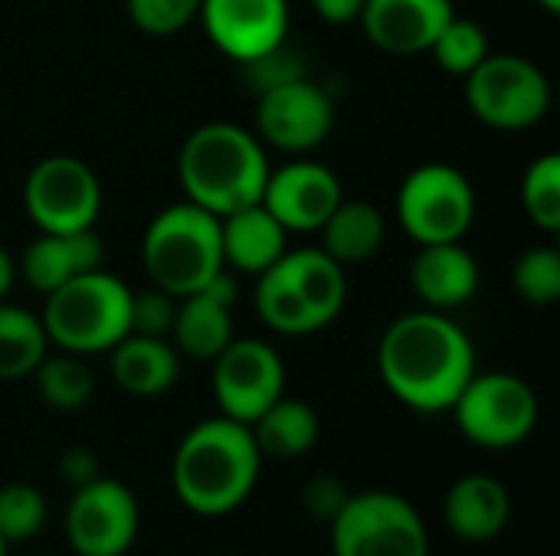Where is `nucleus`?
<instances>
[{
	"label": "nucleus",
	"mask_w": 560,
	"mask_h": 556,
	"mask_svg": "<svg viewBox=\"0 0 560 556\" xmlns=\"http://www.w3.org/2000/svg\"><path fill=\"white\" fill-rule=\"evenodd\" d=\"M331 125H335V105L328 92L308 82L305 75L259 92L256 128L259 138L279 151L289 154L312 151L331 134Z\"/></svg>",
	"instance_id": "nucleus-13"
},
{
	"label": "nucleus",
	"mask_w": 560,
	"mask_h": 556,
	"mask_svg": "<svg viewBox=\"0 0 560 556\" xmlns=\"http://www.w3.org/2000/svg\"><path fill=\"white\" fill-rule=\"evenodd\" d=\"M522 203L528 220L545 229L555 233L560 229V157L558 154H541L522 180Z\"/></svg>",
	"instance_id": "nucleus-30"
},
{
	"label": "nucleus",
	"mask_w": 560,
	"mask_h": 556,
	"mask_svg": "<svg viewBox=\"0 0 560 556\" xmlns=\"http://www.w3.org/2000/svg\"><path fill=\"white\" fill-rule=\"evenodd\" d=\"M548 13H560V0H538Z\"/></svg>",
	"instance_id": "nucleus-40"
},
{
	"label": "nucleus",
	"mask_w": 560,
	"mask_h": 556,
	"mask_svg": "<svg viewBox=\"0 0 560 556\" xmlns=\"http://www.w3.org/2000/svg\"><path fill=\"white\" fill-rule=\"evenodd\" d=\"M23 206L39 233H79L92 229L102 206V187L89 164L56 154L30 170L23 184Z\"/></svg>",
	"instance_id": "nucleus-10"
},
{
	"label": "nucleus",
	"mask_w": 560,
	"mask_h": 556,
	"mask_svg": "<svg viewBox=\"0 0 560 556\" xmlns=\"http://www.w3.org/2000/svg\"><path fill=\"white\" fill-rule=\"evenodd\" d=\"M289 285L299 292L318 328L331 324L348 298V282H345V265H338L325 249H299V252H282L276 262Z\"/></svg>",
	"instance_id": "nucleus-23"
},
{
	"label": "nucleus",
	"mask_w": 560,
	"mask_h": 556,
	"mask_svg": "<svg viewBox=\"0 0 560 556\" xmlns=\"http://www.w3.org/2000/svg\"><path fill=\"white\" fill-rule=\"evenodd\" d=\"M207 36L220 52L236 62H249L279 43L289 29L285 0H203L200 13Z\"/></svg>",
	"instance_id": "nucleus-14"
},
{
	"label": "nucleus",
	"mask_w": 560,
	"mask_h": 556,
	"mask_svg": "<svg viewBox=\"0 0 560 556\" xmlns=\"http://www.w3.org/2000/svg\"><path fill=\"white\" fill-rule=\"evenodd\" d=\"M256 311L279 334H312V331H318V321L312 318V311L305 308V301L299 298V292L289 285V279L282 275V269L276 262L259 275Z\"/></svg>",
	"instance_id": "nucleus-27"
},
{
	"label": "nucleus",
	"mask_w": 560,
	"mask_h": 556,
	"mask_svg": "<svg viewBox=\"0 0 560 556\" xmlns=\"http://www.w3.org/2000/svg\"><path fill=\"white\" fill-rule=\"evenodd\" d=\"M384 246V216L364 200H341L322 223V249L338 262H364Z\"/></svg>",
	"instance_id": "nucleus-25"
},
{
	"label": "nucleus",
	"mask_w": 560,
	"mask_h": 556,
	"mask_svg": "<svg viewBox=\"0 0 560 556\" xmlns=\"http://www.w3.org/2000/svg\"><path fill=\"white\" fill-rule=\"evenodd\" d=\"M308 3L328 23H351V20L361 16V10H364L368 0H308Z\"/></svg>",
	"instance_id": "nucleus-38"
},
{
	"label": "nucleus",
	"mask_w": 560,
	"mask_h": 556,
	"mask_svg": "<svg viewBox=\"0 0 560 556\" xmlns=\"http://www.w3.org/2000/svg\"><path fill=\"white\" fill-rule=\"evenodd\" d=\"M410 282L433 311L459 308L479 292V262L459 242H430L420 246Z\"/></svg>",
	"instance_id": "nucleus-20"
},
{
	"label": "nucleus",
	"mask_w": 560,
	"mask_h": 556,
	"mask_svg": "<svg viewBox=\"0 0 560 556\" xmlns=\"http://www.w3.org/2000/svg\"><path fill=\"white\" fill-rule=\"evenodd\" d=\"M368 39L390 56L430 52L440 29L453 20L450 0H368L361 10Z\"/></svg>",
	"instance_id": "nucleus-16"
},
{
	"label": "nucleus",
	"mask_w": 560,
	"mask_h": 556,
	"mask_svg": "<svg viewBox=\"0 0 560 556\" xmlns=\"http://www.w3.org/2000/svg\"><path fill=\"white\" fill-rule=\"evenodd\" d=\"M443 521L459 541L489 544L512 521V495L492 475H466L446 492Z\"/></svg>",
	"instance_id": "nucleus-18"
},
{
	"label": "nucleus",
	"mask_w": 560,
	"mask_h": 556,
	"mask_svg": "<svg viewBox=\"0 0 560 556\" xmlns=\"http://www.w3.org/2000/svg\"><path fill=\"white\" fill-rule=\"evenodd\" d=\"M102 239L92 229H79V233H43L39 239H33L23 252V275L26 282L49 295L52 288L102 269Z\"/></svg>",
	"instance_id": "nucleus-19"
},
{
	"label": "nucleus",
	"mask_w": 560,
	"mask_h": 556,
	"mask_svg": "<svg viewBox=\"0 0 560 556\" xmlns=\"http://www.w3.org/2000/svg\"><path fill=\"white\" fill-rule=\"evenodd\" d=\"M430 52L436 56V62L453 72V75H469L486 56H489V36L486 29L469 20V16H456L440 29V36L433 39Z\"/></svg>",
	"instance_id": "nucleus-29"
},
{
	"label": "nucleus",
	"mask_w": 560,
	"mask_h": 556,
	"mask_svg": "<svg viewBox=\"0 0 560 556\" xmlns=\"http://www.w3.org/2000/svg\"><path fill=\"white\" fill-rule=\"evenodd\" d=\"M285 393L282 357L256 338L230 341L213 357V397L220 413L236 423H256Z\"/></svg>",
	"instance_id": "nucleus-12"
},
{
	"label": "nucleus",
	"mask_w": 560,
	"mask_h": 556,
	"mask_svg": "<svg viewBox=\"0 0 560 556\" xmlns=\"http://www.w3.org/2000/svg\"><path fill=\"white\" fill-rule=\"evenodd\" d=\"M338 177L315 161H292L279 170H269L262 187V206L285 226L299 233H315L341 203Z\"/></svg>",
	"instance_id": "nucleus-15"
},
{
	"label": "nucleus",
	"mask_w": 560,
	"mask_h": 556,
	"mask_svg": "<svg viewBox=\"0 0 560 556\" xmlns=\"http://www.w3.org/2000/svg\"><path fill=\"white\" fill-rule=\"evenodd\" d=\"M59 475L72 485V492L75 488H82V485H89V482H95L98 478V462H95V456L89 452V449H69V452H62V459H59Z\"/></svg>",
	"instance_id": "nucleus-37"
},
{
	"label": "nucleus",
	"mask_w": 560,
	"mask_h": 556,
	"mask_svg": "<svg viewBox=\"0 0 560 556\" xmlns=\"http://www.w3.org/2000/svg\"><path fill=\"white\" fill-rule=\"evenodd\" d=\"M397 216L420 246L459 242L476 216L472 184L450 164H420L400 184Z\"/></svg>",
	"instance_id": "nucleus-9"
},
{
	"label": "nucleus",
	"mask_w": 560,
	"mask_h": 556,
	"mask_svg": "<svg viewBox=\"0 0 560 556\" xmlns=\"http://www.w3.org/2000/svg\"><path fill=\"white\" fill-rule=\"evenodd\" d=\"M249 429L259 452L272 459H299L312 452L322 436L318 413L302 400H289L285 393L256 423H249Z\"/></svg>",
	"instance_id": "nucleus-24"
},
{
	"label": "nucleus",
	"mask_w": 560,
	"mask_h": 556,
	"mask_svg": "<svg viewBox=\"0 0 560 556\" xmlns=\"http://www.w3.org/2000/svg\"><path fill=\"white\" fill-rule=\"evenodd\" d=\"M46 524V498L23 482L0 488V537L7 544H23L36 537Z\"/></svg>",
	"instance_id": "nucleus-31"
},
{
	"label": "nucleus",
	"mask_w": 560,
	"mask_h": 556,
	"mask_svg": "<svg viewBox=\"0 0 560 556\" xmlns=\"http://www.w3.org/2000/svg\"><path fill=\"white\" fill-rule=\"evenodd\" d=\"M243 66H246V75L256 82L259 92H266V88H272V85H282V82H292V79H302V75H305L302 59H299L295 52H289L285 43H279L276 49H269V52H262V56H256V59H249V62H243Z\"/></svg>",
	"instance_id": "nucleus-35"
},
{
	"label": "nucleus",
	"mask_w": 560,
	"mask_h": 556,
	"mask_svg": "<svg viewBox=\"0 0 560 556\" xmlns=\"http://www.w3.org/2000/svg\"><path fill=\"white\" fill-rule=\"evenodd\" d=\"M285 233L289 229L262 203H253V206L220 216L223 265H233L236 272L262 275L272 262L282 259Z\"/></svg>",
	"instance_id": "nucleus-21"
},
{
	"label": "nucleus",
	"mask_w": 560,
	"mask_h": 556,
	"mask_svg": "<svg viewBox=\"0 0 560 556\" xmlns=\"http://www.w3.org/2000/svg\"><path fill=\"white\" fill-rule=\"evenodd\" d=\"M180 357L167 338L125 334L112 347V377L131 397H161L177 383Z\"/></svg>",
	"instance_id": "nucleus-22"
},
{
	"label": "nucleus",
	"mask_w": 560,
	"mask_h": 556,
	"mask_svg": "<svg viewBox=\"0 0 560 556\" xmlns=\"http://www.w3.org/2000/svg\"><path fill=\"white\" fill-rule=\"evenodd\" d=\"M10 285H13V262H10L7 249L0 246V301H3V295L10 292Z\"/></svg>",
	"instance_id": "nucleus-39"
},
{
	"label": "nucleus",
	"mask_w": 560,
	"mask_h": 556,
	"mask_svg": "<svg viewBox=\"0 0 560 556\" xmlns=\"http://www.w3.org/2000/svg\"><path fill=\"white\" fill-rule=\"evenodd\" d=\"M36 377V387H39V397L52 406V410H62V413H72V410H82L89 400H92V390H95V380H92V370L82 364L79 354H59V357H43L33 370Z\"/></svg>",
	"instance_id": "nucleus-28"
},
{
	"label": "nucleus",
	"mask_w": 560,
	"mask_h": 556,
	"mask_svg": "<svg viewBox=\"0 0 560 556\" xmlns=\"http://www.w3.org/2000/svg\"><path fill=\"white\" fill-rule=\"evenodd\" d=\"M351 498V492L345 488L341 478L335 475H315L308 485H305V508L315 521H335L338 511L345 508V501Z\"/></svg>",
	"instance_id": "nucleus-36"
},
{
	"label": "nucleus",
	"mask_w": 560,
	"mask_h": 556,
	"mask_svg": "<svg viewBox=\"0 0 560 556\" xmlns=\"http://www.w3.org/2000/svg\"><path fill=\"white\" fill-rule=\"evenodd\" d=\"M177 177L187 203L226 216L262 200L269 180V161L256 134L230 121H210L187 134Z\"/></svg>",
	"instance_id": "nucleus-3"
},
{
	"label": "nucleus",
	"mask_w": 560,
	"mask_h": 556,
	"mask_svg": "<svg viewBox=\"0 0 560 556\" xmlns=\"http://www.w3.org/2000/svg\"><path fill=\"white\" fill-rule=\"evenodd\" d=\"M387 390L417 413H446L476 374L469 334L440 311L397 318L377 347Z\"/></svg>",
	"instance_id": "nucleus-1"
},
{
	"label": "nucleus",
	"mask_w": 560,
	"mask_h": 556,
	"mask_svg": "<svg viewBox=\"0 0 560 556\" xmlns=\"http://www.w3.org/2000/svg\"><path fill=\"white\" fill-rule=\"evenodd\" d=\"M200 3L203 0H128V16L148 36H171L197 20Z\"/></svg>",
	"instance_id": "nucleus-33"
},
{
	"label": "nucleus",
	"mask_w": 560,
	"mask_h": 556,
	"mask_svg": "<svg viewBox=\"0 0 560 556\" xmlns=\"http://www.w3.org/2000/svg\"><path fill=\"white\" fill-rule=\"evenodd\" d=\"M43 321L16 305H0V380H23L46 357Z\"/></svg>",
	"instance_id": "nucleus-26"
},
{
	"label": "nucleus",
	"mask_w": 560,
	"mask_h": 556,
	"mask_svg": "<svg viewBox=\"0 0 560 556\" xmlns=\"http://www.w3.org/2000/svg\"><path fill=\"white\" fill-rule=\"evenodd\" d=\"M174 315V344L180 354L197 360H213L230 341H233V301H236V282L226 275H213L200 292L177 298Z\"/></svg>",
	"instance_id": "nucleus-17"
},
{
	"label": "nucleus",
	"mask_w": 560,
	"mask_h": 556,
	"mask_svg": "<svg viewBox=\"0 0 560 556\" xmlns=\"http://www.w3.org/2000/svg\"><path fill=\"white\" fill-rule=\"evenodd\" d=\"M177 315V298L167 295L164 288H148V292H131V331L128 334H144V338H167L174 328Z\"/></svg>",
	"instance_id": "nucleus-34"
},
{
	"label": "nucleus",
	"mask_w": 560,
	"mask_h": 556,
	"mask_svg": "<svg viewBox=\"0 0 560 556\" xmlns=\"http://www.w3.org/2000/svg\"><path fill=\"white\" fill-rule=\"evenodd\" d=\"M43 328L52 344L69 354L112 351L131 331V288L95 269L46 295Z\"/></svg>",
	"instance_id": "nucleus-5"
},
{
	"label": "nucleus",
	"mask_w": 560,
	"mask_h": 556,
	"mask_svg": "<svg viewBox=\"0 0 560 556\" xmlns=\"http://www.w3.org/2000/svg\"><path fill=\"white\" fill-rule=\"evenodd\" d=\"M463 436L482 449L522 446L538 426V397L515 374H472L453 403Z\"/></svg>",
	"instance_id": "nucleus-8"
},
{
	"label": "nucleus",
	"mask_w": 560,
	"mask_h": 556,
	"mask_svg": "<svg viewBox=\"0 0 560 556\" xmlns=\"http://www.w3.org/2000/svg\"><path fill=\"white\" fill-rule=\"evenodd\" d=\"M515 292L528 305H555L560 298V252L551 246H535L515 262Z\"/></svg>",
	"instance_id": "nucleus-32"
},
{
	"label": "nucleus",
	"mask_w": 560,
	"mask_h": 556,
	"mask_svg": "<svg viewBox=\"0 0 560 556\" xmlns=\"http://www.w3.org/2000/svg\"><path fill=\"white\" fill-rule=\"evenodd\" d=\"M141 508L135 492L115 478H95L72 492L66 537L79 556H125L138 541Z\"/></svg>",
	"instance_id": "nucleus-11"
},
{
	"label": "nucleus",
	"mask_w": 560,
	"mask_h": 556,
	"mask_svg": "<svg viewBox=\"0 0 560 556\" xmlns=\"http://www.w3.org/2000/svg\"><path fill=\"white\" fill-rule=\"evenodd\" d=\"M7 551H10V544H7V541L0 537V556H7Z\"/></svg>",
	"instance_id": "nucleus-41"
},
{
	"label": "nucleus",
	"mask_w": 560,
	"mask_h": 556,
	"mask_svg": "<svg viewBox=\"0 0 560 556\" xmlns=\"http://www.w3.org/2000/svg\"><path fill=\"white\" fill-rule=\"evenodd\" d=\"M335 556H430L420 511L394 492H361L331 521Z\"/></svg>",
	"instance_id": "nucleus-6"
},
{
	"label": "nucleus",
	"mask_w": 560,
	"mask_h": 556,
	"mask_svg": "<svg viewBox=\"0 0 560 556\" xmlns=\"http://www.w3.org/2000/svg\"><path fill=\"white\" fill-rule=\"evenodd\" d=\"M141 256L158 288L174 298L194 295L226 269L220 246V216L187 200L174 203L151 220L141 239Z\"/></svg>",
	"instance_id": "nucleus-4"
},
{
	"label": "nucleus",
	"mask_w": 560,
	"mask_h": 556,
	"mask_svg": "<svg viewBox=\"0 0 560 556\" xmlns=\"http://www.w3.org/2000/svg\"><path fill=\"white\" fill-rule=\"evenodd\" d=\"M262 452L246 423L213 416L197 423L177 446L171 478L180 505L200 518L236 511L256 488Z\"/></svg>",
	"instance_id": "nucleus-2"
},
{
	"label": "nucleus",
	"mask_w": 560,
	"mask_h": 556,
	"mask_svg": "<svg viewBox=\"0 0 560 556\" xmlns=\"http://www.w3.org/2000/svg\"><path fill=\"white\" fill-rule=\"evenodd\" d=\"M466 102L479 121L502 131H522L538 125L551 108L548 75L525 56L499 52L486 56L466 75Z\"/></svg>",
	"instance_id": "nucleus-7"
}]
</instances>
